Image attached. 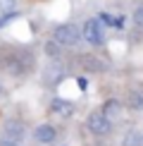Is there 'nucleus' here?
Wrapping results in <instances>:
<instances>
[{
  "label": "nucleus",
  "instance_id": "nucleus-1",
  "mask_svg": "<svg viewBox=\"0 0 143 146\" xmlns=\"http://www.w3.org/2000/svg\"><path fill=\"white\" fill-rule=\"evenodd\" d=\"M5 58L0 60V67L12 77H24L36 67V55L31 50H3Z\"/></svg>",
  "mask_w": 143,
  "mask_h": 146
},
{
  "label": "nucleus",
  "instance_id": "nucleus-2",
  "mask_svg": "<svg viewBox=\"0 0 143 146\" xmlns=\"http://www.w3.org/2000/svg\"><path fill=\"white\" fill-rule=\"evenodd\" d=\"M52 38H55L60 46L72 48V46H79L83 34H81V29L76 27V24H60V27H55V31H52Z\"/></svg>",
  "mask_w": 143,
  "mask_h": 146
},
{
  "label": "nucleus",
  "instance_id": "nucleus-3",
  "mask_svg": "<svg viewBox=\"0 0 143 146\" xmlns=\"http://www.w3.org/2000/svg\"><path fill=\"white\" fill-rule=\"evenodd\" d=\"M86 129L95 137H107L112 132V120L107 117L103 110H93L91 115L86 117Z\"/></svg>",
  "mask_w": 143,
  "mask_h": 146
},
{
  "label": "nucleus",
  "instance_id": "nucleus-4",
  "mask_svg": "<svg viewBox=\"0 0 143 146\" xmlns=\"http://www.w3.org/2000/svg\"><path fill=\"white\" fill-rule=\"evenodd\" d=\"M83 41H88L91 46H103L105 43V34H103V24L100 19H88L83 24Z\"/></svg>",
  "mask_w": 143,
  "mask_h": 146
},
{
  "label": "nucleus",
  "instance_id": "nucleus-5",
  "mask_svg": "<svg viewBox=\"0 0 143 146\" xmlns=\"http://www.w3.org/2000/svg\"><path fill=\"white\" fill-rule=\"evenodd\" d=\"M26 137V127H24L22 120H7L3 127V139H10V141H14V144H19L22 139Z\"/></svg>",
  "mask_w": 143,
  "mask_h": 146
},
{
  "label": "nucleus",
  "instance_id": "nucleus-6",
  "mask_svg": "<svg viewBox=\"0 0 143 146\" xmlns=\"http://www.w3.org/2000/svg\"><path fill=\"white\" fill-rule=\"evenodd\" d=\"M79 65L83 67V72H105L107 70V62L103 58L93 55V53H83V55H79Z\"/></svg>",
  "mask_w": 143,
  "mask_h": 146
},
{
  "label": "nucleus",
  "instance_id": "nucleus-7",
  "mask_svg": "<svg viewBox=\"0 0 143 146\" xmlns=\"http://www.w3.org/2000/svg\"><path fill=\"white\" fill-rule=\"evenodd\" d=\"M33 139H36L38 144H52V141L57 139V129H55L50 122H41V125L33 129Z\"/></svg>",
  "mask_w": 143,
  "mask_h": 146
},
{
  "label": "nucleus",
  "instance_id": "nucleus-8",
  "mask_svg": "<svg viewBox=\"0 0 143 146\" xmlns=\"http://www.w3.org/2000/svg\"><path fill=\"white\" fill-rule=\"evenodd\" d=\"M74 103L72 101H64V98H55L50 103V113H55V115H60V117H72L74 115Z\"/></svg>",
  "mask_w": 143,
  "mask_h": 146
},
{
  "label": "nucleus",
  "instance_id": "nucleus-9",
  "mask_svg": "<svg viewBox=\"0 0 143 146\" xmlns=\"http://www.w3.org/2000/svg\"><path fill=\"white\" fill-rule=\"evenodd\" d=\"M127 106L136 113H143V89H131L127 94Z\"/></svg>",
  "mask_w": 143,
  "mask_h": 146
},
{
  "label": "nucleus",
  "instance_id": "nucleus-10",
  "mask_svg": "<svg viewBox=\"0 0 143 146\" xmlns=\"http://www.w3.org/2000/svg\"><path fill=\"white\" fill-rule=\"evenodd\" d=\"M64 77V67L60 62H52L50 67L45 70V74H43V79H45V84H57L60 79Z\"/></svg>",
  "mask_w": 143,
  "mask_h": 146
},
{
  "label": "nucleus",
  "instance_id": "nucleus-11",
  "mask_svg": "<svg viewBox=\"0 0 143 146\" xmlns=\"http://www.w3.org/2000/svg\"><path fill=\"white\" fill-rule=\"evenodd\" d=\"M122 146H143V132L138 127H131L127 134L122 137Z\"/></svg>",
  "mask_w": 143,
  "mask_h": 146
},
{
  "label": "nucleus",
  "instance_id": "nucleus-12",
  "mask_svg": "<svg viewBox=\"0 0 143 146\" xmlns=\"http://www.w3.org/2000/svg\"><path fill=\"white\" fill-rule=\"evenodd\" d=\"M62 48L64 46H60L55 38L52 41H45V46H43V50H45V55L52 60V62H60V58H62Z\"/></svg>",
  "mask_w": 143,
  "mask_h": 146
},
{
  "label": "nucleus",
  "instance_id": "nucleus-13",
  "mask_svg": "<svg viewBox=\"0 0 143 146\" xmlns=\"http://www.w3.org/2000/svg\"><path fill=\"white\" fill-rule=\"evenodd\" d=\"M103 113H105L110 120L119 117V115H122V103H119L117 98H107V101L103 103Z\"/></svg>",
  "mask_w": 143,
  "mask_h": 146
},
{
  "label": "nucleus",
  "instance_id": "nucleus-14",
  "mask_svg": "<svg viewBox=\"0 0 143 146\" xmlns=\"http://www.w3.org/2000/svg\"><path fill=\"white\" fill-rule=\"evenodd\" d=\"M131 19H134V24L138 29H143V5H136V10H134V15H131Z\"/></svg>",
  "mask_w": 143,
  "mask_h": 146
},
{
  "label": "nucleus",
  "instance_id": "nucleus-15",
  "mask_svg": "<svg viewBox=\"0 0 143 146\" xmlns=\"http://www.w3.org/2000/svg\"><path fill=\"white\" fill-rule=\"evenodd\" d=\"M0 10L7 15V12H12L14 10V0H0Z\"/></svg>",
  "mask_w": 143,
  "mask_h": 146
},
{
  "label": "nucleus",
  "instance_id": "nucleus-16",
  "mask_svg": "<svg viewBox=\"0 0 143 146\" xmlns=\"http://www.w3.org/2000/svg\"><path fill=\"white\" fill-rule=\"evenodd\" d=\"M0 146H19V144H14V141H10V139H3V137H0Z\"/></svg>",
  "mask_w": 143,
  "mask_h": 146
},
{
  "label": "nucleus",
  "instance_id": "nucleus-17",
  "mask_svg": "<svg viewBox=\"0 0 143 146\" xmlns=\"http://www.w3.org/2000/svg\"><path fill=\"white\" fill-rule=\"evenodd\" d=\"M124 22H127V19H124V15H122V17H117V19H115L112 27H124Z\"/></svg>",
  "mask_w": 143,
  "mask_h": 146
}]
</instances>
